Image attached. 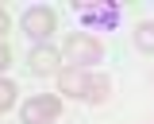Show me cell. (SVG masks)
<instances>
[{
	"mask_svg": "<svg viewBox=\"0 0 154 124\" xmlns=\"http://www.w3.org/2000/svg\"><path fill=\"white\" fill-rule=\"evenodd\" d=\"M104 58V43L96 39V35H85V31H77L66 39V62L77 66V70H85V66H96V62Z\"/></svg>",
	"mask_w": 154,
	"mask_h": 124,
	"instance_id": "cell-1",
	"label": "cell"
},
{
	"mask_svg": "<svg viewBox=\"0 0 154 124\" xmlns=\"http://www.w3.org/2000/svg\"><path fill=\"white\" fill-rule=\"evenodd\" d=\"M19 27H23V35H31V39H50L58 31V12L54 8H27L23 12V20H19Z\"/></svg>",
	"mask_w": 154,
	"mask_h": 124,
	"instance_id": "cell-2",
	"label": "cell"
},
{
	"mask_svg": "<svg viewBox=\"0 0 154 124\" xmlns=\"http://www.w3.org/2000/svg\"><path fill=\"white\" fill-rule=\"evenodd\" d=\"M73 12L89 31H108V27L119 23V8L116 4H73Z\"/></svg>",
	"mask_w": 154,
	"mask_h": 124,
	"instance_id": "cell-3",
	"label": "cell"
},
{
	"mask_svg": "<svg viewBox=\"0 0 154 124\" xmlns=\"http://www.w3.org/2000/svg\"><path fill=\"white\" fill-rule=\"evenodd\" d=\"M58 113H62V101H58L54 93H38V97H27L23 101V124H50L58 120Z\"/></svg>",
	"mask_w": 154,
	"mask_h": 124,
	"instance_id": "cell-4",
	"label": "cell"
},
{
	"mask_svg": "<svg viewBox=\"0 0 154 124\" xmlns=\"http://www.w3.org/2000/svg\"><path fill=\"white\" fill-rule=\"evenodd\" d=\"M58 93L66 97H89V74L77 66H62L58 70Z\"/></svg>",
	"mask_w": 154,
	"mask_h": 124,
	"instance_id": "cell-5",
	"label": "cell"
},
{
	"mask_svg": "<svg viewBox=\"0 0 154 124\" xmlns=\"http://www.w3.org/2000/svg\"><path fill=\"white\" fill-rule=\"evenodd\" d=\"M27 66H31V74H38V78H42V74H58V70H62V58H58L54 47L38 43L35 51L27 54Z\"/></svg>",
	"mask_w": 154,
	"mask_h": 124,
	"instance_id": "cell-6",
	"label": "cell"
},
{
	"mask_svg": "<svg viewBox=\"0 0 154 124\" xmlns=\"http://www.w3.org/2000/svg\"><path fill=\"white\" fill-rule=\"evenodd\" d=\"M108 97H112V82H108V78H89V97H85V101L104 105Z\"/></svg>",
	"mask_w": 154,
	"mask_h": 124,
	"instance_id": "cell-7",
	"label": "cell"
},
{
	"mask_svg": "<svg viewBox=\"0 0 154 124\" xmlns=\"http://www.w3.org/2000/svg\"><path fill=\"white\" fill-rule=\"evenodd\" d=\"M135 47H139L143 54H154V20H146V23L135 27Z\"/></svg>",
	"mask_w": 154,
	"mask_h": 124,
	"instance_id": "cell-8",
	"label": "cell"
},
{
	"mask_svg": "<svg viewBox=\"0 0 154 124\" xmlns=\"http://www.w3.org/2000/svg\"><path fill=\"white\" fill-rule=\"evenodd\" d=\"M16 82H8V78H0V113H4V109H12V105H16Z\"/></svg>",
	"mask_w": 154,
	"mask_h": 124,
	"instance_id": "cell-9",
	"label": "cell"
},
{
	"mask_svg": "<svg viewBox=\"0 0 154 124\" xmlns=\"http://www.w3.org/2000/svg\"><path fill=\"white\" fill-rule=\"evenodd\" d=\"M8 31H12V20H8V12L0 8V35H8Z\"/></svg>",
	"mask_w": 154,
	"mask_h": 124,
	"instance_id": "cell-10",
	"label": "cell"
},
{
	"mask_svg": "<svg viewBox=\"0 0 154 124\" xmlns=\"http://www.w3.org/2000/svg\"><path fill=\"white\" fill-rule=\"evenodd\" d=\"M8 62H12V51H8V47H4V43H0V70H4V66H8Z\"/></svg>",
	"mask_w": 154,
	"mask_h": 124,
	"instance_id": "cell-11",
	"label": "cell"
}]
</instances>
